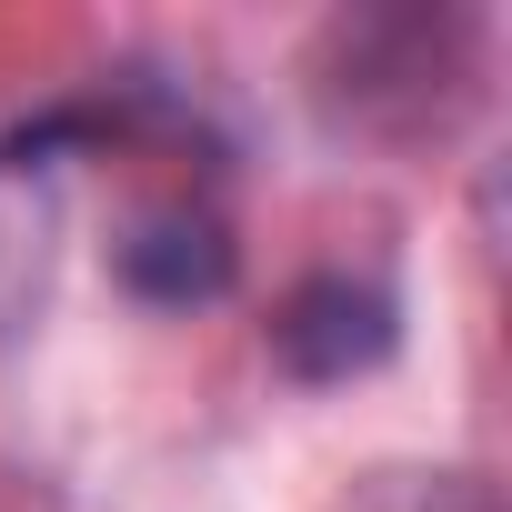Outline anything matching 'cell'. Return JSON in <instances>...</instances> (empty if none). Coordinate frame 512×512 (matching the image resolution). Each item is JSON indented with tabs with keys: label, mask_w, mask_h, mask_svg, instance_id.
I'll return each instance as SVG.
<instances>
[{
	"label": "cell",
	"mask_w": 512,
	"mask_h": 512,
	"mask_svg": "<svg viewBox=\"0 0 512 512\" xmlns=\"http://www.w3.org/2000/svg\"><path fill=\"white\" fill-rule=\"evenodd\" d=\"M231 272H241L231 221H221L211 201H191V191L131 201L121 231H111V282H121L131 302H151V312H201V302L231 292Z\"/></svg>",
	"instance_id": "2"
},
{
	"label": "cell",
	"mask_w": 512,
	"mask_h": 512,
	"mask_svg": "<svg viewBox=\"0 0 512 512\" xmlns=\"http://www.w3.org/2000/svg\"><path fill=\"white\" fill-rule=\"evenodd\" d=\"M402 342V302L372 282V272H302L282 302H272V362L292 382H352V372H382Z\"/></svg>",
	"instance_id": "3"
},
{
	"label": "cell",
	"mask_w": 512,
	"mask_h": 512,
	"mask_svg": "<svg viewBox=\"0 0 512 512\" xmlns=\"http://www.w3.org/2000/svg\"><path fill=\"white\" fill-rule=\"evenodd\" d=\"M91 141H101V111H51L0 141V342L51 312L61 241H71V171Z\"/></svg>",
	"instance_id": "1"
}]
</instances>
